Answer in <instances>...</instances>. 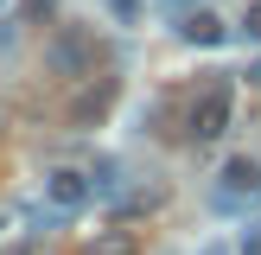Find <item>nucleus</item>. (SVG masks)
<instances>
[{
    "label": "nucleus",
    "mask_w": 261,
    "mask_h": 255,
    "mask_svg": "<svg viewBox=\"0 0 261 255\" xmlns=\"http://www.w3.org/2000/svg\"><path fill=\"white\" fill-rule=\"evenodd\" d=\"M185 134H191V140H217V134H229V76L204 83V96L191 102V115H185Z\"/></svg>",
    "instance_id": "1"
},
{
    "label": "nucleus",
    "mask_w": 261,
    "mask_h": 255,
    "mask_svg": "<svg viewBox=\"0 0 261 255\" xmlns=\"http://www.w3.org/2000/svg\"><path fill=\"white\" fill-rule=\"evenodd\" d=\"M261 198V160L249 153H236V160H223V172H217V204L223 211H242V204Z\"/></svg>",
    "instance_id": "2"
},
{
    "label": "nucleus",
    "mask_w": 261,
    "mask_h": 255,
    "mask_svg": "<svg viewBox=\"0 0 261 255\" xmlns=\"http://www.w3.org/2000/svg\"><path fill=\"white\" fill-rule=\"evenodd\" d=\"M45 64H51L58 76H89V64H96L89 32H76V26H70V32H58V38L45 45Z\"/></svg>",
    "instance_id": "3"
},
{
    "label": "nucleus",
    "mask_w": 261,
    "mask_h": 255,
    "mask_svg": "<svg viewBox=\"0 0 261 255\" xmlns=\"http://www.w3.org/2000/svg\"><path fill=\"white\" fill-rule=\"evenodd\" d=\"M89 198H96V178H89V172H70V166L45 172V204H51V211H83Z\"/></svg>",
    "instance_id": "4"
},
{
    "label": "nucleus",
    "mask_w": 261,
    "mask_h": 255,
    "mask_svg": "<svg viewBox=\"0 0 261 255\" xmlns=\"http://www.w3.org/2000/svg\"><path fill=\"white\" fill-rule=\"evenodd\" d=\"M178 32H185L191 45H223V38H229V26L217 19L211 7H198V13H185V19H178Z\"/></svg>",
    "instance_id": "5"
},
{
    "label": "nucleus",
    "mask_w": 261,
    "mask_h": 255,
    "mask_svg": "<svg viewBox=\"0 0 261 255\" xmlns=\"http://www.w3.org/2000/svg\"><path fill=\"white\" fill-rule=\"evenodd\" d=\"M89 255H140V236L134 230H96L89 236Z\"/></svg>",
    "instance_id": "6"
},
{
    "label": "nucleus",
    "mask_w": 261,
    "mask_h": 255,
    "mask_svg": "<svg viewBox=\"0 0 261 255\" xmlns=\"http://www.w3.org/2000/svg\"><path fill=\"white\" fill-rule=\"evenodd\" d=\"M102 109H109V83H96V89H83V96H76V109H70V121L83 128V121H96Z\"/></svg>",
    "instance_id": "7"
},
{
    "label": "nucleus",
    "mask_w": 261,
    "mask_h": 255,
    "mask_svg": "<svg viewBox=\"0 0 261 255\" xmlns=\"http://www.w3.org/2000/svg\"><path fill=\"white\" fill-rule=\"evenodd\" d=\"M51 7H58V0H25V7H19V19H25V26H32V19H45V13H51Z\"/></svg>",
    "instance_id": "8"
},
{
    "label": "nucleus",
    "mask_w": 261,
    "mask_h": 255,
    "mask_svg": "<svg viewBox=\"0 0 261 255\" xmlns=\"http://www.w3.org/2000/svg\"><path fill=\"white\" fill-rule=\"evenodd\" d=\"M242 32H249V38H255V45H261V0H255V7H249V13H242Z\"/></svg>",
    "instance_id": "9"
},
{
    "label": "nucleus",
    "mask_w": 261,
    "mask_h": 255,
    "mask_svg": "<svg viewBox=\"0 0 261 255\" xmlns=\"http://www.w3.org/2000/svg\"><path fill=\"white\" fill-rule=\"evenodd\" d=\"M109 7H115V13H121V19H134V0H109Z\"/></svg>",
    "instance_id": "10"
},
{
    "label": "nucleus",
    "mask_w": 261,
    "mask_h": 255,
    "mask_svg": "<svg viewBox=\"0 0 261 255\" xmlns=\"http://www.w3.org/2000/svg\"><path fill=\"white\" fill-rule=\"evenodd\" d=\"M242 255H261V236H242Z\"/></svg>",
    "instance_id": "11"
},
{
    "label": "nucleus",
    "mask_w": 261,
    "mask_h": 255,
    "mask_svg": "<svg viewBox=\"0 0 261 255\" xmlns=\"http://www.w3.org/2000/svg\"><path fill=\"white\" fill-rule=\"evenodd\" d=\"M198 255H229V249H223V242H204V249H198Z\"/></svg>",
    "instance_id": "12"
},
{
    "label": "nucleus",
    "mask_w": 261,
    "mask_h": 255,
    "mask_svg": "<svg viewBox=\"0 0 261 255\" xmlns=\"http://www.w3.org/2000/svg\"><path fill=\"white\" fill-rule=\"evenodd\" d=\"M249 83H255V89H261V58H255V64H249Z\"/></svg>",
    "instance_id": "13"
},
{
    "label": "nucleus",
    "mask_w": 261,
    "mask_h": 255,
    "mask_svg": "<svg viewBox=\"0 0 261 255\" xmlns=\"http://www.w3.org/2000/svg\"><path fill=\"white\" fill-rule=\"evenodd\" d=\"M25 255H45V249H25Z\"/></svg>",
    "instance_id": "14"
},
{
    "label": "nucleus",
    "mask_w": 261,
    "mask_h": 255,
    "mask_svg": "<svg viewBox=\"0 0 261 255\" xmlns=\"http://www.w3.org/2000/svg\"><path fill=\"white\" fill-rule=\"evenodd\" d=\"M0 121H7V109H0Z\"/></svg>",
    "instance_id": "15"
},
{
    "label": "nucleus",
    "mask_w": 261,
    "mask_h": 255,
    "mask_svg": "<svg viewBox=\"0 0 261 255\" xmlns=\"http://www.w3.org/2000/svg\"><path fill=\"white\" fill-rule=\"evenodd\" d=\"M0 7H7V0H0Z\"/></svg>",
    "instance_id": "16"
}]
</instances>
